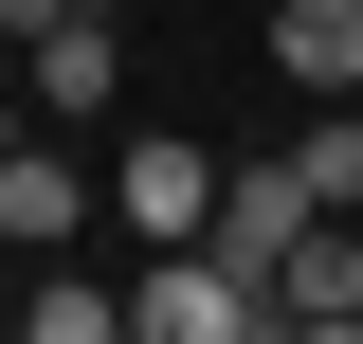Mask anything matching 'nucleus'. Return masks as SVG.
<instances>
[{"instance_id": "obj_5", "label": "nucleus", "mask_w": 363, "mask_h": 344, "mask_svg": "<svg viewBox=\"0 0 363 344\" xmlns=\"http://www.w3.org/2000/svg\"><path fill=\"white\" fill-rule=\"evenodd\" d=\"M109 55H128V18H37V55H18L37 127H91V109H109Z\"/></svg>"}, {"instance_id": "obj_7", "label": "nucleus", "mask_w": 363, "mask_h": 344, "mask_svg": "<svg viewBox=\"0 0 363 344\" xmlns=\"http://www.w3.org/2000/svg\"><path fill=\"white\" fill-rule=\"evenodd\" d=\"M272 73L291 91H363V0H272Z\"/></svg>"}, {"instance_id": "obj_1", "label": "nucleus", "mask_w": 363, "mask_h": 344, "mask_svg": "<svg viewBox=\"0 0 363 344\" xmlns=\"http://www.w3.org/2000/svg\"><path fill=\"white\" fill-rule=\"evenodd\" d=\"M255 326H272V290H255V272H218L200 236L128 272V344H255Z\"/></svg>"}, {"instance_id": "obj_6", "label": "nucleus", "mask_w": 363, "mask_h": 344, "mask_svg": "<svg viewBox=\"0 0 363 344\" xmlns=\"http://www.w3.org/2000/svg\"><path fill=\"white\" fill-rule=\"evenodd\" d=\"M0 236H18V254H73V236H91V164H55V145H0Z\"/></svg>"}, {"instance_id": "obj_10", "label": "nucleus", "mask_w": 363, "mask_h": 344, "mask_svg": "<svg viewBox=\"0 0 363 344\" xmlns=\"http://www.w3.org/2000/svg\"><path fill=\"white\" fill-rule=\"evenodd\" d=\"M0 18H18V37H37V18H128V0H0Z\"/></svg>"}, {"instance_id": "obj_9", "label": "nucleus", "mask_w": 363, "mask_h": 344, "mask_svg": "<svg viewBox=\"0 0 363 344\" xmlns=\"http://www.w3.org/2000/svg\"><path fill=\"white\" fill-rule=\"evenodd\" d=\"M291 164H309V200H327V217H363V91H327V127L291 145Z\"/></svg>"}, {"instance_id": "obj_4", "label": "nucleus", "mask_w": 363, "mask_h": 344, "mask_svg": "<svg viewBox=\"0 0 363 344\" xmlns=\"http://www.w3.org/2000/svg\"><path fill=\"white\" fill-rule=\"evenodd\" d=\"M309 217H327V200H309V164H218V217H200V254L272 290V254H291Z\"/></svg>"}, {"instance_id": "obj_3", "label": "nucleus", "mask_w": 363, "mask_h": 344, "mask_svg": "<svg viewBox=\"0 0 363 344\" xmlns=\"http://www.w3.org/2000/svg\"><path fill=\"white\" fill-rule=\"evenodd\" d=\"M272 344H363V217H309L272 254Z\"/></svg>"}, {"instance_id": "obj_2", "label": "nucleus", "mask_w": 363, "mask_h": 344, "mask_svg": "<svg viewBox=\"0 0 363 344\" xmlns=\"http://www.w3.org/2000/svg\"><path fill=\"white\" fill-rule=\"evenodd\" d=\"M109 217H128L145 254H182V236L218 217V145H182V127H128V145H109Z\"/></svg>"}, {"instance_id": "obj_8", "label": "nucleus", "mask_w": 363, "mask_h": 344, "mask_svg": "<svg viewBox=\"0 0 363 344\" xmlns=\"http://www.w3.org/2000/svg\"><path fill=\"white\" fill-rule=\"evenodd\" d=\"M109 326H128V290H91L73 254H55L37 290H18V344H109Z\"/></svg>"}]
</instances>
